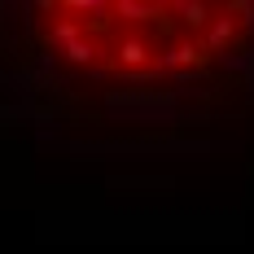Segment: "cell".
Returning a JSON list of instances; mask_svg holds the SVG:
<instances>
[{
	"mask_svg": "<svg viewBox=\"0 0 254 254\" xmlns=\"http://www.w3.org/2000/svg\"><path fill=\"white\" fill-rule=\"evenodd\" d=\"M119 62H123L127 70H131V66L140 70V66L149 62V44H145V40H123V44H119Z\"/></svg>",
	"mask_w": 254,
	"mask_h": 254,
	"instance_id": "cell-1",
	"label": "cell"
},
{
	"mask_svg": "<svg viewBox=\"0 0 254 254\" xmlns=\"http://www.w3.org/2000/svg\"><path fill=\"white\" fill-rule=\"evenodd\" d=\"M176 13H184V22H189V26H210V9H206V4H197V0L176 4Z\"/></svg>",
	"mask_w": 254,
	"mask_h": 254,
	"instance_id": "cell-3",
	"label": "cell"
},
{
	"mask_svg": "<svg viewBox=\"0 0 254 254\" xmlns=\"http://www.w3.org/2000/svg\"><path fill=\"white\" fill-rule=\"evenodd\" d=\"M232 26H237V18H215L210 31H206V49H224L228 35H232Z\"/></svg>",
	"mask_w": 254,
	"mask_h": 254,
	"instance_id": "cell-2",
	"label": "cell"
}]
</instances>
